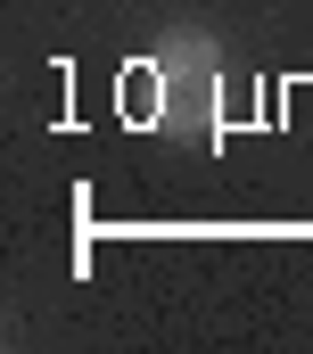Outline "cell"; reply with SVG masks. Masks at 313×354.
Returning <instances> with one entry per match:
<instances>
[{"label": "cell", "instance_id": "1", "mask_svg": "<svg viewBox=\"0 0 313 354\" xmlns=\"http://www.w3.org/2000/svg\"><path fill=\"white\" fill-rule=\"evenodd\" d=\"M124 107L149 115V124H165V132H206V124H215V50L173 41L165 58H149V66L124 83Z\"/></svg>", "mask_w": 313, "mask_h": 354}]
</instances>
